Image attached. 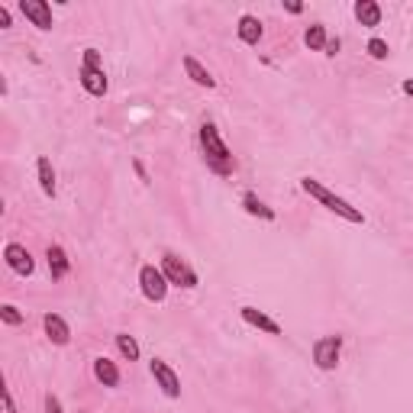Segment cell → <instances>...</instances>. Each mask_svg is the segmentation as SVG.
<instances>
[{
	"instance_id": "1",
	"label": "cell",
	"mask_w": 413,
	"mask_h": 413,
	"mask_svg": "<svg viewBox=\"0 0 413 413\" xmlns=\"http://www.w3.org/2000/svg\"><path fill=\"white\" fill-rule=\"evenodd\" d=\"M201 149H203L207 165H210L217 175H233L236 159H233V152L226 149V143L219 139V129L213 126V123H203L201 126Z\"/></svg>"
},
{
	"instance_id": "2",
	"label": "cell",
	"mask_w": 413,
	"mask_h": 413,
	"mask_svg": "<svg viewBox=\"0 0 413 413\" xmlns=\"http://www.w3.org/2000/svg\"><path fill=\"white\" fill-rule=\"evenodd\" d=\"M300 187H304V194H310L313 201H320L326 210H333L336 217H342V219H349V223H365V217H362V210L358 207H352L349 201H342L339 194H333L326 184H320L317 177H300Z\"/></svg>"
},
{
	"instance_id": "3",
	"label": "cell",
	"mask_w": 413,
	"mask_h": 413,
	"mask_svg": "<svg viewBox=\"0 0 413 413\" xmlns=\"http://www.w3.org/2000/svg\"><path fill=\"white\" fill-rule=\"evenodd\" d=\"M139 287H143V297L152 300V304H161L168 297V278L165 271L155 268V265H143L139 268Z\"/></svg>"
},
{
	"instance_id": "4",
	"label": "cell",
	"mask_w": 413,
	"mask_h": 413,
	"mask_svg": "<svg viewBox=\"0 0 413 413\" xmlns=\"http://www.w3.org/2000/svg\"><path fill=\"white\" fill-rule=\"evenodd\" d=\"M161 271L168 284H177V287H197V271L187 265L184 259H177L175 252H165L161 255Z\"/></svg>"
},
{
	"instance_id": "5",
	"label": "cell",
	"mask_w": 413,
	"mask_h": 413,
	"mask_svg": "<svg viewBox=\"0 0 413 413\" xmlns=\"http://www.w3.org/2000/svg\"><path fill=\"white\" fill-rule=\"evenodd\" d=\"M339 352H342V336H323L313 342V362L320 371H333L339 365Z\"/></svg>"
},
{
	"instance_id": "6",
	"label": "cell",
	"mask_w": 413,
	"mask_h": 413,
	"mask_svg": "<svg viewBox=\"0 0 413 413\" xmlns=\"http://www.w3.org/2000/svg\"><path fill=\"white\" fill-rule=\"evenodd\" d=\"M3 259H7L10 271L20 275V278H29V275L36 271V261H33V255H29V249L20 245V242H10L7 249H3Z\"/></svg>"
},
{
	"instance_id": "7",
	"label": "cell",
	"mask_w": 413,
	"mask_h": 413,
	"mask_svg": "<svg viewBox=\"0 0 413 413\" xmlns=\"http://www.w3.org/2000/svg\"><path fill=\"white\" fill-rule=\"evenodd\" d=\"M152 378H155V384L161 388V394L165 397H181V378L175 375V368H171L168 362H161V358H152Z\"/></svg>"
},
{
	"instance_id": "8",
	"label": "cell",
	"mask_w": 413,
	"mask_h": 413,
	"mask_svg": "<svg viewBox=\"0 0 413 413\" xmlns=\"http://www.w3.org/2000/svg\"><path fill=\"white\" fill-rule=\"evenodd\" d=\"M20 13H23L36 29H52L55 20H52V7L45 0H20Z\"/></svg>"
},
{
	"instance_id": "9",
	"label": "cell",
	"mask_w": 413,
	"mask_h": 413,
	"mask_svg": "<svg viewBox=\"0 0 413 413\" xmlns=\"http://www.w3.org/2000/svg\"><path fill=\"white\" fill-rule=\"evenodd\" d=\"M78 78H81V87H85L91 97H103V94H107V87H110L107 75H103V68H85V65H81Z\"/></svg>"
},
{
	"instance_id": "10",
	"label": "cell",
	"mask_w": 413,
	"mask_h": 413,
	"mask_svg": "<svg viewBox=\"0 0 413 413\" xmlns=\"http://www.w3.org/2000/svg\"><path fill=\"white\" fill-rule=\"evenodd\" d=\"M43 326H45V336H49V342H55V346H68V342H71V329H68V323L61 320L59 313H45Z\"/></svg>"
},
{
	"instance_id": "11",
	"label": "cell",
	"mask_w": 413,
	"mask_h": 413,
	"mask_svg": "<svg viewBox=\"0 0 413 413\" xmlns=\"http://www.w3.org/2000/svg\"><path fill=\"white\" fill-rule=\"evenodd\" d=\"M239 313H242V320L249 323V326L261 329V333H268V336H281V323H278V320H271L268 313L255 310V307H242Z\"/></svg>"
},
{
	"instance_id": "12",
	"label": "cell",
	"mask_w": 413,
	"mask_h": 413,
	"mask_svg": "<svg viewBox=\"0 0 413 413\" xmlns=\"http://www.w3.org/2000/svg\"><path fill=\"white\" fill-rule=\"evenodd\" d=\"M236 33H239V39H242L245 45H259V39H261V20L259 17H252V13H242L239 17V26H236Z\"/></svg>"
},
{
	"instance_id": "13",
	"label": "cell",
	"mask_w": 413,
	"mask_h": 413,
	"mask_svg": "<svg viewBox=\"0 0 413 413\" xmlns=\"http://www.w3.org/2000/svg\"><path fill=\"white\" fill-rule=\"evenodd\" d=\"M94 378L101 381L103 388H119V368L117 362H110V358H94Z\"/></svg>"
},
{
	"instance_id": "14",
	"label": "cell",
	"mask_w": 413,
	"mask_h": 413,
	"mask_svg": "<svg viewBox=\"0 0 413 413\" xmlns=\"http://www.w3.org/2000/svg\"><path fill=\"white\" fill-rule=\"evenodd\" d=\"M45 259H49V271H52V278H55V281H61L68 271H71V261H68V255H65L61 245H49Z\"/></svg>"
},
{
	"instance_id": "15",
	"label": "cell",
	"mask_w": 413,
	"mask_h": 413,
	"mask_svg": "<svg viewBox=\"0 0 413 413\" xmlns=\"http://www.w3.org/2000/svg\"><path fill=\"white\" fill-rule=\"evenodd\" d=\"M184 71H187V78L194 81V85H201V87H217V78L207 71V68L201 65V61L194 59V55H184Z\"/></svg>"
},
{
	"instance_id": "16",
	"label": "cell",
	"mask_w": 413,
	"mask_h": 413,
	"mask_svg": "<svg viewBox=\"0 0 413 413\" xmlns=\"http://www.w3.org/2000/svg\"><path fill=\"white\" fill-rule=\"evenodd\" d=\"M355 20L362 26H368V29H375V26H381V7L375 0H358L355 3Z\"/></svg>"
},
{
	"instance_id": "17",
	"label": "cell",
	"mask_w": 413,
	"mask_h": 413,
	"mask_svg": "<svg viewBox=\"0 0 413 413\" xmlns=\"http://www.w3.org/2000/svg\"><path fill=\"white\" fill-rule=\"evenodd\" d=\"M36 171H39V187H43V194L45 197H55V168H52V161L45 159V155H39Z\"/></svg>"
},
{
	"instance_id": "18",
	"label": "cell",
	"mask_w": 413,
	"mask_h": 413,
	"mask_svg": "<svg viewBox=\"0 0 413 413\" xmlns=\"http://www.w3.org/2000/svg\"><path fill=\"white\" fill-rule=\"evenodd\" d=\"M304 43H307V49H313V52H323V49H326V43H329V36H326V29H323L320 23H313V26H307Z\"/></svg>"
},
{
	"instance_id": "19",
	"label": "cell",
	"mask_w": 413,
	"mask_h": 413,
	"mask_svg": "<svg viewBox=\"0 0 413 413\" xmlns=\"http://www.w3.org/2000/svg\"><path fill=\"white\" fill-rule=\"evenodd\" d=\"M117 349L126 362H139V342H136L129 333H117Z\"/></svg>"
},
{
	"instance_id": "20",
	"label": "cell",
	"mask_w": 413,
	"mask_h": 413,
	"mask_svg": "<svg viewBox=\"0 0 413 413\" xmlns=\"http://www.w3.org/2000/svg\"><path fill=\"white\" fill-rule=\"evenodd\" d=\"M242 207H245V213H252V217L275 219V210H268V207H265V203H261L255 194H249V191H245V194H242Z\"/></svg>"
},
{
	"instance_id": "21",
	"label": "cell",
	"mask_w": 413,
	"mask_h": 413,
	"mask_svg": "<svg viewBox=\"0 0 413 413\" xmlns=\"http://www.w3.org/2000/svg\"><path fill=\"white\" fill-rule=\"evenodd\" d=\"M0 320L7 323V326H20V323L26 320V317H23V313H20L13 304H3V307H0Z\"/></svg>"
},
{
	"instance_id": "22",
	"label": "cell",
	"mask_w": 413,
	"mask_h": 413,
	"mask_svg": "<svg viewBox=\"0 0 413 413\" xmlns=\"http://www.w3.org/2000/svg\"><path fill=\"white\" fill-rule=\"evenodd\" d=\"M368 55H371V59H378V61H384L391 55L388 43H384V39H378V36H375V39H368Z\"/></svg>"
},
{
	"instance_id": "23",
	"label": "cell",
	"mask_w": 413,
	"mask_h": 413,
	"mask_svg": "<svg viewBox=\"0 0 413 413\" xmlns=\"http://www.w3.org/2000/svg\"><path fill=\"white\" fill-rule=\"evenodd\" d=\"M85 68H103L101 65V52L97 49H85V61H81Z\"/></svg>"
},
{
	"instance_id": "24",
	"label": "cell",
	"mask_w": 413,
	"mask_h": 413,
	"mask_svg": "<svg viewBox=\"0 0 413 413\" xmlns=\"http://www.w3.org/2000/svg\"><path fill=\"white\" fill-rule=\"evenodd\" d=\"M45 413H61V400L55 394H45Z\"/></svg>"
},
{
	"instance_id": "25",
	"label": "cell",
	"mask_w": 413,
	"mask_h": 413,
	"mask_svg": "<svg viewBox=\"0 0 413 413\" xmlns=\"http://www.w3.org/2000/svg\"><path fill=\"white\" fill-rule=\"evenodd\" d=\"M3 407H7V413H17V404H13V394H10V388H3Z\"/></svg>"
},
{
	"instance_id": "26",
	"label": "cell",
	"mask_w": 413,
	"mask_h": 413,
	"mask_svg": "<svg viewBox=\"0 0 413 413\" xmlns=\"http://www.w3.org/2000/svg\"><path fill=\"white\" fill-rule=\"evenodd\" d=\"M0 29H10V10L0 7Z\"/></svg>"
},
{
	"instance_id": "27",
	"label": "cell",
	"mask_w": 413,
	"mask_h": 413,
	"mask_svg": "<svg viewBox=\"0 0 413 413\" xmlns=\"http://www.w3.org/2000/svg\"><path fill=\"white\" fill-rule=\"evenodd\" d=\"M284 10H287V13H300V10H304V3H297V0H287Z\"/></svg>"
},
{
	"instance_id": "28",
	"label": "cell",
	"mask_w": 413,
	"mask_h": 413,
	"mask_svg": "<svg viewBox=\"0 0 413 413\" xmlns=\"http://www.w3.org/2000/svg\"><path fill=\"white\" fill-rule=\"evenodd\" d=\"M323 52H326V55H336V52H339V39H329L326 49H323Z\"/></svg>"
},
{
	"instance_id": "29",
	"label": "cell",
	"mask_w": 413,
	"mask_h": 413,
	"mask_svg": "<svg viewBox=\"0 0 413 413\" xmlns=\"http://www.w3.org/2000/svg\"><path fill=\"white\" fill-rule=\"evenodd\" d=\"M404 94H410V97H413V78H407V81H404Z\"/></svg>"
},
{
	"instance_id": "30",
	"label": "cell",
	"mask_w": 413,
	"mask_h": 413,
	"mask_svg": "<svg viewBox=\"0 0 413 413\" xmlns=\"http://www.w3.org/2000/svg\"><path fill=\"white\" fill-rule=\"evenodd\" d=\"M81 413H87V410H81Z\"/></svg>"
}]
</instances>
